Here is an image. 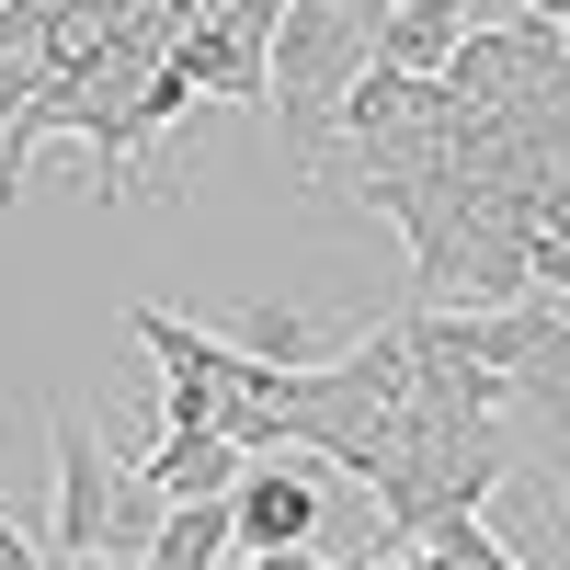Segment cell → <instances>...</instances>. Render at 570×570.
Returning a JSON list of instances; mask_svg holds the SVG:
<instances>
[{
    "label": "cell",
    "instance_id": "6da1fadb",
    "mask_svg": "<svg viewBox=\"0 0 570 570\" xmlns=\"http://www.w3.org/2000/svg\"><path fill=\"white\" fill-rule=\"evenodd\" d=\"M228 525H240V548H320L331 537V502L308 480V445L252 456L240 480H228Z\"/></svg>",
    "mask_w": 570,
    "mask_h": 570
},
{
    "label": "cell",
    "instance_id": "7a4b0ae2",
    "mask_svg": "<svg viewBox=\"0 0 570 570\" xmlns=\"http://www.w3.org/2000/svg\"><path fill=\"white\" fill-rule=\"evenodd\" d=\"M46 445H58V537L46 548L91 559L104 548V513H115V456H104V434H91L80 411H46Z\"/></svg>",
    "mask_w": 570,
    "mask_h": 570
},
{
    "label": "cell",
    "instance_id": "3957f363",
    "mask_svg": "<svg viewBox=\"0 0 570 570\" xmlns=\"http://www.w3.org/2000/svg\"><path fill=\"white\" fill-rule=\"evenodd\" d=\"M137 468V480H149L160 502H228V480H240V445H228V434H206V422H160V445L149 456H126Z\"/></svg>",
    "mask_w": 570,
    "mask_h": 570
},
{
    "label": "cell",
    "instance_id": "277c9868",
    "mask_svg": "<svg viewBox=\"0 0 570 570\" xmlns=\"http://www.w3.org/2000/svg\"><path fill=\"white\" fill-rule=\"evenodd\" d=\"M228 559H240L228 502H171V513H160V537H149V559H126V570H228Z\"/></svg>",
    "mask_w": 570,
    "mask_h": 570
},
{
    "label": "cell",
    "instance_id": "5b68a950",
    "mask_svg": "<svg viewBox=\"0 0 570 570\" xmlns=\"http://www.w3.org/2000/svg\"><path fill=\"white\" fill-rule=\"evenodd\" d=\"M456 0H389V12H376V58H389V69H422V80H434L445 58H456Z\"/></svg>",
    "mask_w": 570,
    "mask_h": 570
},
{
    "label": "cell",
    "instance_id": "8992f818",
    "mask_svg": "<svg viewBox=\"0 0 570 570\" xmlns=\"http://www.w3.org/2000/svg\"><path fill=\"white\" fill-rule=\"evenodd\" d=\"M228 343L263 354V365H331V354H343V343H331L320 320H297V308H240V320H228Z\"/></svg>",
    "mask_w": 570,
    "mask_h": 570
},
{
    "label": "cell",
    "instance_id": "52a82bcc",
    "mask_svg": "<svg viewBox=\"0 0 570 570\" xmlns=\"http://www.w3.org/2000/svg\"><path fill=\"white\" fill-rule=\"evenodd\" d=\"M217 12H228V23H240V35H263V46H274V23H285V12H297V0H217Z\"/></svg>",
    "mask_w": 570,
    "mask_h": 570
},
{
    "label": "cell",
    "instance_id": "ba28073f",
    "mask_svg": "<svg viewBox=\"0 0 570 570\" xmlns=\"http://www.w3.org/2000/svg\"><path fill=\"white\" fill-rule=\"evenodd\" d=\"M525 12H548V23H570V0H525Z\"/></svg>",
    "mask_w": 570,
    "mask_h": 570
},
{
    "label": "cell",
    "instance_id": "9c48e42d",
    "mask_svg": "<svg viewBox=\"0 0 570 570\" xmlns=\"http://www.w3.org/2000/svg\"><path fill=\"white\" fill-rule=\"evenodd\" d=\"M343 12H365V23H376V12H389V0H343Z\"/></svg>",
    "mask_w": 570,
    "mask_h": 570
}]
</instances>
